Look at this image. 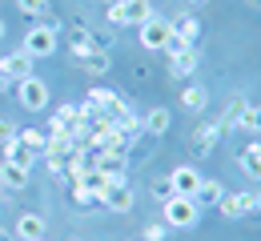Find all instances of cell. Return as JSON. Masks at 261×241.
<instances>
[{
    "label": "cell",
    "instance_id": "1",
    "mask_svg": "<svg viewBox=\"0 0 261 241\" xmlns=\"http://www.w3.org/2000/svg\"><path fill=\"white\" fill-rule=\"evenodd\" d=\"M33 61H44V57H57L61 48V24H33L24 33V44H20Z\"/></svg>",
    "mask_w": 261,
    "mask_h": 241
},
{
    "label": "cell",
    "instance_id": "2",
    "mask_svg": "<svg viewBox=\"0 0 261 241\" xmlns=\"http://www.w3.org/2000/svg\"><path fill=\"white\" fill-rule=\"evenodd\" d=\"M161 213H165V225L169 229H193L197 221H201V205H197L193 197H181V193H173L169 201H161Z\"/></svg>",
    "mask_w": 261,
    "mask_h": 241
},
{
    "label": "cell",
    "instance_id": "3",
    "mask_svg": "<svg viewBox=\"0 0 261 241\" xmlns=\"http://www.w3.org/2000/svg\"><path fill=\"white\" fill-rule=\"evenodd\" d=\"M48 85L40 81V76H20L16 81V101L20 109H29V113H40V109H48Z\"/></svg>",
    "mask_w": 261,
    "mask_h": 241
},
{
    "label": "cell",
    "instance_id": "4",
    "mask_svg": "<svg viewBox=\"0 0 261 241\" xmlns=\"http://www.w3.org/2000/svg\"><path fill=\"white\" fill-rule=\"evenodd\" d=\"M169 40H173V24H169V20L149 16V20L141 24V48H149V52H165Z\"/></svg>",
    "mask_w": 261,
    "mask_h": 241
},
{
    "label": "cell",
    "instance_id": "5",
    "mask_svg": "<svg viewBox=\"0 0 261 241\" xmlns=\"http://www.w3.org/2000/svg\"><path fill=\"white\" fill-rule=\"evenodd\" d=\"M133 201H137V193H133V185H129V177H121V181H113L105 193H100V201L97 205H105L109 213H129Z\"/></svg>",
    "mask_w": 261,
    "mask_h": 241
},
{
    "label": "cell",
    "instance_id": "6",
    "mask_svg": "<svg viewBox=\"0 0 261 241\" xmlns=\"http://www.w3.org/2000/svg\"><path fill=\"white\" fill-rule=\"evenodd\" d=\"M12 233H16L20 241H40L44 233H48V225H44V217H40V213L24 209V213L16 217V225H12Z\"/></svg>",
    "mask_w": 261,
    "mask_h": 241
},
{
    "label": "cell",
    "instance_id": "7",
    "mask_svg": "<svg viewBox=\"0 0 261 241\" xmlns=\"http://www.w3.org/2000/svg\"><path fill=\"white\" fill-rule=\"evenodd\" d=\"M169 185H173V193H181V197H193L197 185H201V173L193 165H177V169L169 173Z\"/></svg>",
    "mask_w": 261,
    "mask_h": 241
},
{
    "label": "cell",
    "instance_id": "8",
    "mask_svg": "<svg viewBox=\"0 0 261 241\" xmlns=\"http://www.w3.org/2000/svg\"><path fill=\"white\" fill-rule=\"evenodd\" d=\"M217 141H221V129H217V121H205V125H201V129L193 133V141H189V145H193V157H209V153L217 149Z\"/></svg>",
    "mask_w": 261,
    "mask_h": 241
},
{
    "label": "cell",
    "instance_id": "9",
    "mask_svg": "<svg viewBox=\"0 0 261 241\" xmlns=\"http://www.w3.org/2000/svg\"><path fill=\"white\" fill-rule=\"evenodd\" d=\"M173 24V36L181 40V44H189V48H197V40H201V20H197L193 12H181L177 20H169Z\"/></svg>",
    "mask_w": 261,
    "mask_h": 241
},
{
    "label": "cell",
    "instance_id": "10",
    "mask_svg": "<svg viewBox=\"0 0 261 241\" xmlns=\"http://www.w3.org/2000/svg\"><path fill=\"white\" fill-rule=\"evenodd\" d=\"M197 65H201L197 48H173V52H169V72H173V76H193Z\"/></svg>",
    "mask_w": 261,
    "mask_h": 241
},
{
    "label": "cell",
    "instance_id": "11",
    "mask_svg": "<svg viewBox=\"0 0 261 241\" xmlns=\"http://www.w3.org/2000/svg\"><path fill=\"white\" fill-rule=\"evenodd\" d=\"M169 121H173V113L157 104V109H149L145 117H141V133H149V137H165L169 133Z\"/></svg>",
    "mask_w": 261,
    "mask_h": 241
},
{
    "label": "cell",
    "instance_id": "12",
    "mask_svg": "<svg viewBox=\"0 0 261 241\" xmlns=\"http://www.w3.org/2000/svg\"><path fill=\"white\" fill-rule=\"evenodd\" d=\"M76 121H81V117H76V104H61V109L48 117V137H65V133H72Z\"/></svg>",
    "mask_w": 261,
    "mask_h": 241
},
{
    "label": "cell",
    "instance_id": "13",
    "mask_svg": "<svg viewBox=\"0 0 261 241\" xmlns=\"http://www.w3.org/2000/svg\"><path fill=\"white\" fill-rule=\"evenodd\" d=\"M0 72H4V76H12V81H20V76H33V57H29L24 48H16V52H8V57H4Z\"/></svg>",
    "mask_w": 261,
    "mask_h": 241
},
{
    "label": "cell",
    "instance_id": "14",
    "mask_svg": "<svg viewBox=\"0 0 261 241\" xmlns=\"http://www.w3.org/2000/svg\"><path fill=\"white\" fill-rule=\"evenodd\" d=\"M93 48H97V44H93V29H85V24H76V29L68 33V52L76 57V65H81V61H85V57H89Z\"/></svg>",
    "mask_w": 261,
    "mask_h": 241
},
{
    "label": "cell",
    "instance_id": "15",
    "mask_svg": "<svg viewBox=\"0 0 261 241\" xmlns=\"http://www.w3.org/2000/svg\"><path fill=\"white\" fill-rule=\"evenodd\" d=\"M4 161H8V165H20V169H29V173H33L36 153H33V149H24L20 141L12 137V141H4Z\"/></svg>",
    "mask_w": 261,
    "mask_h": 241
},
{
    "label": "cell",
    "instance_id": "16",
    "mask_svg": "<svg viewBox=\"0 0 261 241\" xmlns=\"http://www.w3.org/2000/svg\"><path fill=\"white\" fill-rule=\"evenodd\" d=\"M241 169H245V177H253V181H261V137H253L245 149H241Z\"/></svg>",
    "mask_w": 261,
    "mask_h": 241
},
{
    "label": "cell",
    "instance_id": "17",
    "mask_svg": "<svg viewBox=\"0 0 261 241\" xmlns=\"http://www.w3.org/2000/svg\"><path fill=\"white\" fill-rule=\"evenodd\" d=\"M221 197H225V185L213 181V177H201V185H197V193H193L197 205H217Z\"/></svg>",
    "mask_w": 261,
    "mask_h": 241
},
{
    "label": "cell",
    "instance_id": "18",
    "mask_svg": "<svg viewBox=\"0 0 261 241\" xmlns=\"http://www.w3.org/2000/svg\"><path fill=\"white\" fill-rule=\"evenodd\" d=\"M245 104H249V101H245V97H233V101H229V109H225V113H221V117H217V129H221V137L237 129V117L245 113Z\"/></svg>",
    "mask_w": 261,
    "mask_h": 241
},
{
    "label": "cell",
    "instance_id": "19",
    "mask_svg": "<svg viewBox=\"0 0 261 241\" xmlns=\"http://www.w3.org/2000/svg\"><path fill=\"white\" fill-rule=\"evenodd\" d=\"M0 185H4V189H24V185H29V169L0 161Z\"/></svg>",
    "mask_w": 261,
    "mask_h": 241
},
{
    "label": "cell",
    "instance_id": "20",
    "mask_svg": "<svg viewBox=\"0 0 261 241\" xmlns=\"http://www.w3.org/2000/svg\"><path fill=\"white\" fill-rule=\"evenodd\" d=\"M237 129L245 137H261V104H245V113L237 117Z\"/></svg>",
    "mask_w": 261,
    "mask_h": 241
},
{
    "label": "cell",
    "instance_id": "21",
    "mask_svg": "<svg viewBox=\"0 0 261 241\" xmlns=\"http://www.w3.org/2000/svg\"><path fill=\"white\" fill-rule=\"evenodd\" d=\"M81 69H85V72H93V76H105V72L113 69V57H109L105 48H93V52H89V57L81 61Z\"/></svg>",
    "mask_w": 261,
    "mask_h": 241
},
{
    "label": "cell",
    "instance_id": "22",
    "mask_svg": "<svg viewBox=\"0 0 261 241\" xmlns=\"http://www.w3.org/2000/svg\"><path fill=\"white\" fill-rule=\"evenodd\" d=\"M181 104H185L189 113H201V109L209 104V89H201V85H185V89H181Z\"/></svg>",
    "mask_w": 261,
    "mask_h": 241
},
{
    "label": "cell",
    "instance_id": "23",
    "mask_svg": "<svg viewBox=\"0 0 261 241\" xmlns=\"http://www.w3.org/2000/svg\"><path fill=\"white\" fill-rule=\"evenodd\" d=\"M121 4H125V20H129V24H137V29L153 16V4H149V0H121Z\"/></svg>",
    "mask_w": 261,
    "mask_h": 241
},
{
    "label": "cell",
    "instance_id": "24",
    "mask_svg": "<svg viewBox=\"0 0 261 241\" xmlns=\"http://www.w3.org/2000/svg\"><path fill=\"white\" fill-rule=\"evenodd\" d=\"M72 149H76V141L68 137H48L44 141V157H57V161H65V157H72Z\"/></svg>",
    "mask_w": 261,
    "mask_h": 241
},
{
    "label": "cell",
    "instance_id": "25",
    "mask_svg": "<svg viewBox=\"0 0 261 241\" xmlns=\"http://www.w3.org/2000/svg\"><path fill=\"white\" fill-rule=\"evenodd\" d=\"M233 197H237V213H241V217H253V213L261 217V193L245 189V193H233Z\"/></svg>",
    "mask_w": 261,
    "mask_h": 241
},
{
    "label": "cell",
    "instance_id": "26",
    "mask_svg": "<svg viewBox=\"0 0 261 241\" xmlns=\"http://www.w3.org/2000/svg\"><path fill=\"white\" fill-rule=\"evenodd\" d=\"M16 141L24 145V149H33V153H44V141H48V133H40V129H16Z\"/></svg>",
    "mask_w": 261,
    "mask_h": 241
},
{
    "label": "cell",
    "instance_id": "27",
    "mask_svg": "<svg viewBox=\"0 0 261 241\" xmlns=\"http://www.w3.org/2000/svg\"><path fill=\"white\" fill-rule=\"evenodd\" d=\"M72 205H81V209H89V205H97V193L85 185V181H76L72 185Z\"/></svg>",
    "mask_w": 261,
    "mask_h": 241
},
{
    "label": "cell",
    "instance_id": "28",
    "mask_svg": "<svg viewBox=\"0 0 261 241\" xmlns=\"http://www.w3.org/2000/svg\"><path fill=\"white\" fill-rule=\"evenodd\" d=\"M16 8H20L24 16H33V20L48 16V0H16Z\"/></svg>",
    "mask_w": 261,
    "mask_h": 241
},
{
    "label": "cell",
    "instance_id": "29",
    "mask_svg": "<svg viewBox=\"0 0 261 241\" xmlns=\"http://www.w3.org/2000/svg\"><path fill=\"white\" fill-rule=\"evenodd\" d=\"M145 241H169V225L165 221H149L145 225Z\"/></svg>",
    "mask_w": 261,
    "mask_h": 241
},
{
    "label": "cell",
    "instance_id": "30",
    "mask_svg": "<svg viewBox=\"0 0 261 241\" xmlns=\"http://www.w3.org/2000/svg\"><path fill=\"white\" fill-rule=\"evenodd\" d=\"M109 24H113V29H125V24H129V20H125V4H121V0H117V4H109Z\"/></svg>",
    "mask_w": 261,
    "mask_h": 241
},
{
    "label": "cell",
    "instance_id": "31",
    "mask_svg": "<svg viewBox=\"0 0 261 241\" xmlns=\"http://www.w3.org/2000/svg\"><path fill=\"white\" fill-rule=\"evenodd\" d=\"M217 213H221V217H241V213H237V197H233V193H225V197L217 201Z\"/></svg>",
    "mask_w": 261,
    "mask_h": 241
},
{
    "label": "cell",
    "instance_id": "32",
    "mask_svg": "<svg viewBox=\"0 0 261 241\" xmlns=\"http://www.w3.org/2000/svg\"><path fill=\"white\" fill-rule=\"evenodd\" d=\"M153 197H157V201H169V197H173V185H169V177H165V181H153Z\"/></svg>",
    "mask_w": 261,
    "mask_h": 241
},
{
    "label": "cell",
    "instance_id": "33",
    "mask_svg": "<svg viewBox=\"0 0 261 241\" xmlns=\"http://www.w3.org/2000/svg\"><path fill=\"white\" fill-rule=\"evenodd\" d=\"M12 137H16V125H12L8 117H0V145H4V141H12Z\"/></svg>",
    "mask_w": 261,
    "mask_h": 241
},
{
    "label": "cell",
    "instance_id": "34",
    "mask_svg": "<svg viewBox=\"0 0 261 241\" xmlns=\"http://www.w3.org/2000/svg\"><path fill=\"white\" fill-rule=\"evenodd\" d=\"M0 241H12V233H8V229H0Z\"/></svg>",
    "mask_w": 261,
    "mask_h": 241
},
{
    "label": "cell",
    "instance_id": "35",
    "mask_svg": "<svg viewBox=\"0 0 261 241\" xmlns=\"http://www.w3.org/2000/svg\"><path fill=\"white\" fill-rule=\"evenodd\" d=\"M4 85H8V76H4V72H0V89H4Z\"/></svg>",
    "mask_w": 261,
    "mask_h": 241
},
{
    "label": "cell",
    "instance_id": "36",
    "mask_svg": "<svg viewBox=\"0 0 261 241\" xmlns=\"http://www.w3.org/2000/svg\"><path fill=\"white\" fill-rule=\"evenodd\" d=\"M245 4H253V8H261V0H245Z\"/></svg>",
    "mask_w": 261,
    "mask_h": 241
},
{
    "label": "cell",
    "instance_id": "37",
    "mask_svg": "<svg viewBox=\"0 0 261 241\" xmlns=\"http://www.w3.org/2000/svg\"><path fill=\"white\" fill-rule=\"evenodd\" d=\"M189 4H205V0H189Z\"/></svg>",
    "mask_w": 261,
    "mask_h": 241
},
{
    "label": "cell",
    "instance_id": "38",
    "mask_svg": "<svg viewBox=\"0 0 261 241\" xmlns=\"http://www.w3.org/2000/svg\"><path fill=\"white\" fill-rule=\"evenodd\" d=\"M0 36H4V20H0Z\"/></svg>",
    "mask_w": 261,
    "mask_h": 241
},
{
    "label": "cell",
    "instance_id": "39",
    "mask_svg": "<svg viewBox=\"0 0 261 241\" xmlns=\"http://www.w3.org/2000/svg\"><path fill=\"white\" fill-rule=\"evenodd\" d=\"M68 241H81V237H68Z\"/></svg>",
    "mask_w": 261,
    "mask_h": 241
},
{
    "label": "cell",
    "instance_id": "40",
    "mask_svg": "<svg viewBox=\"0 0 261 241\" xmlns=\"http://www.w3.org/2000/svg\"><path fill=\"white\" fill-rule=\"evenodd\" d=\"M0 65H4V57H0Z\"/></svg>",
    "mask_w": 261,
    "mask_h": 241
},
{
    "label": "cell",
    "instance_id": "41",
    "mask_svg": "<svg viewBox=\"0 0 261 241\" xmlns=\"http://www.w3.org/2000/svg\"><path fill=\"white\" fill-rule=\"evenodd\" d=\"M40 241H48V237H40Z\"/></svg>",
    "mask_w": 261,
    "mask_h": 241
},
{
    "label": "cell",
    "instance_id": "42",
    "mask_svg": "<svg viewBox=\"0 0 261 241\" xmlns=\"http://www.w3.org/2000/svg\"><path fill=\"white\" fill-rule=\"evenodd\" d=\"M141 241H145V237H141Z\"/></svg>",
    "mask_w": 261,
    "mask_h": 241
}]
</instances>
